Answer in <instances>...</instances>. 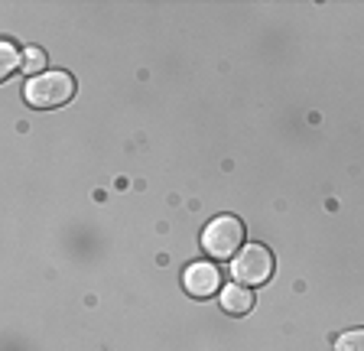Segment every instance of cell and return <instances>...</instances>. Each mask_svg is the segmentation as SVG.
<instances>
[{
    "label": "cell",
    "instance_id": "obj_1",
    "mask_svg": "<svg viewBox=\"0 0 364 351\" xmlns=\"http://www.w3.org/2000/svg\"><path fill=\"white\" fill-rule=\"evenodd\" d=\"M23 98H26L30 107H36V111H53V107H62L75 98V78L62 69L43 72L39 78H30V82H26Z\"/></svg>",
    "mask_w": 364,
    "mask_h": 351
},
{
    "label": "cell",
    "instance_id": "obj_2",
    "mask_svg": "<svg viewBox=\"0 0 364 351\" xmlns=\"http://www.w3.org/2000/svg\"><path fill=\"white\" fill-rule=\"evenodd\" d=\"M244 247V222L235 215H218L205 225L202 231V251L212 260H235Z\"/></svg>",
    "mask_w": 364,
    "mask_h": 351
},
{
    "label": "cell",
    "instance_id": "obj_3",
    "mask_svg": "<svg viewBox=\"0 0 364 351\" xmlns=\"http://www.w3.org/2000/svg\"><path fill=\"white\" fill-rule=\"evenodd\" d=\"M231 276L241 286H264L273 276V254L264 244H247L241 247L235 260H231Z\"/></svg>",
    "mask_w": 364,
    "mask_h": 351
},
{
    "label": "cell",
    "instance_id": "obj_4",
    "mask_svg": "<svg viewBox=\"0 0 364 351\" xmlns=\"http://www.w3.org/2000/svg\"><path fill=\"white\" fill-rule=\"evenodd\" d=\"M182 286H186V293L196 299H208L218 293L221 286V274L215 264H205V260H198V264H189L186 267V274H182Z\"/></svg>",
    "mask_w": 364,
    "mask_h": 351
},
{
    "label": "cell",
    "instance_id": "obj_5",
    "mask_svg": "<svg viewBox=\"0 0 364 351\" xmlns=\"http://www.w3.org/2000/svg\"><path fill=\"white\" fill-rule=\"evenodd\" d=\"M221 309H225L228 315H247L250 309H254V293H250V286H241V283H231V286H225L221 290Z\"/></svg>",
    "mask_w": 364,
    "mask_h": 351
},
{
    "label": "cell",
    "instance_id": "obj_6",
    "mask_svg": "<svg viewBox=\"0 0 364 351\" xmlns=\"http://www.w3.org/2000/svg\"><path fill=\"white\" fill-rule=\"evenodd\" d=\"M14 72H23V53L10 39H4V43H0V75L10 78Z\"/></svg>",
    "mask_w": 364,
    "mask_h": 351
},
{
    "label": "cell",
    "instance_id": "obj_7",
    "mask_svg": "<svg viewBox=\"0 0 364 351\" xmlns=\"http://www.w3.org/2000/svg\"><path fill=\"white\" fill-rule=\"evenodd\" d=\"M46 65H49V59H46V53L39 46H26V49H23V72H26V75L39 78Z\"/></svg>",
    "mask_w": 364,
    "mask_h": 351
},
{
    "label": "cell",
    "instance_id": "obj_8",
    "mask_svg": "<svg viewBox=\"0 0 364 351\" xmlns=\"http://www.w3.org/2000/svg\"><path fill=\"white\" fill-rule=\"evenodd\" d=\"M335 351H364V328L341 332V335L335 338Z\"/></svg>",
    "mask_w": 364,
    "mask_h": 351
}]
</instances>
